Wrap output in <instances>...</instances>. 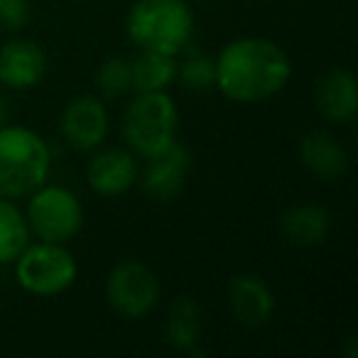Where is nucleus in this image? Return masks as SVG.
I'll return each mask as SVG.
<instances>
[{
  "label": "nucleus",
  "mask_w": 358,
  "mask_h": 358,
  "mask_svg": "<svg viewBox=\"0 0 358 358\" xmlns=\"http://www.w3.org/2000/svg\"><path fill=\"white\" fill-rule=\"evenodd\" d=\"M30 20L27 0H0V32H20Z\"/></svg>",
  "instance_id": "nucleus-21"
},
{
  "label": "nucleus",
  "mask_w": 358,
  "mask_h": 358,
  "mask_svg": "<svg viewBox=\"0 0 358 358\" xmlns=\"http://www.w3.org/2000/svg\"><path fill=\"white\" fill-rule=\"evenodd\" d=\"M302 164L319 179H336L346 172L348 155L341 140L329 130H312L299 140Z\"/></svg>",
  "instance_id": "nucleus-14"
},
{
  "label": "nucleus",
  "mask_w": 358,
  "mask_h": 358,
  "mask_svg": "<svg viewBox=\"0 0 358 358\" xmlns=\"http://www.w3.org/2000/svg\"><path fill=\"white\" fill-rule=\"evenodd\" d=\"M331 229L327 209L317 204H294L280 216V234L297 248H312L324 243Z\"/></svg>",
  "instance_id": "nucleus-15"
},
{
  "label": "nucleus",
  "mask_w": 358,
  "mask_h": 358,
  "mask_svg": "<svg viewBox=\"0 0 358 358\" xmlns=\"http://www.w3.org/2000/svg\"><path fill=\"white\" fill-rule=\"evenodd\" d=\"M25 219L30 234L47 243H66L84 226V209L79 196L59 185H42L27 196Z\"/></svg>",
  "instance_id": "nucleus-6"
},
{
  "label": "nucleus",
  "mask_w": 358,
  "mask_h": 358,
  "mask_svg": "<svg viewBox=\"0 0 358 358\" xmlns=\"http://www.w3.org/2000/svg\"><path fill=\"white\" fill-rule=\"evenodd\" d=\"M30 243V226L13 199L0 196V265H10Z\"/></svg>",
  "instance_id": "nucleus-18"
},
{
  "label": "nucleus",
  "mask_w": 358,
  "mask_h": 358,
  "mask_svg": "<svg viewBox=\"0 0 358 358\" xmlns=\"http://www.w3.org/2000/svg\"><path fill=\"white\" fill-rule=\"evenodd\" d=\"M52 150L42 135L25 125L0 128V196L25 199L50 177Z\"/></svg>",
  "instance_id": "nucleus-3"
},
{
  "label": "nucleus",
  "mask_w": 358,
  "mask_h": 358,
  "mask_svg": "<svg viewBox=\"0 0 358 358\" xmlns=\"http://www.w3.org/2000/svg\"><path fill=\"white\" fill-rule=\"evenodd\" d=\"M125 32L138 50L177 57L194 37V13L185 0H135Z\"/></svg>",
  "instance_id": "nucleus-2"
},
{
  "label": "nucleus",
  "mask_w": 358,
  "mask_h": 358,
  "mask_svg": "<svg viewBox=\"0 0 358 358\" xmlns=\"http://www.w3.org/2000/svg\"><path fill=\"white\" fill-rule=\"evenodd\" d=\"M96 86L106 99H118V96L133 91V76H130V59L123 57H110L96 71Z\"/></svg>",
  "instance_id": "nucleus-19"
},
{
  "label": "nucleus",
  "mask_w": 358,
  "mask_h": 358,
  "mask_svg": "<svg viewBox=\"0 0 358 358\" xmlns=\"http://www.w3.org/2000/svg\"><path fill=\"white\" fill-rule=\"evenodd\" d=\"M177 57L159 55V52H143L130 59V76H133V91H167L177 79Z\"/></svg>",
  "instance_id": "nucleus-17"
},
{
  "label": "nucleus",
  "mask_w": 358,
  "mask_h": 358,
  "mask_svg": "<svg viewBox=\"0 0 358 358\" xmlns=\"http://www.w3.org/2000/svg\"><path fill=\"white\" fill-rule=\"evenodd\" d=\"M138 162L128 150L108 148L96 152L86 169V182L99 196H120L138 182Z\"/></svg>",
  "instance_id": "nucleus-11"
},
{
  "label": "nucleus",
  "mask_w": 358,
  "mask_h": 358,
  "mask_svg": "<svg viewBox=\"0 0 358 358\" xmlns=\"http://www.w3.org/2000/svg\"><path fill=\"white\" fill-rule=\"evenodd\" d=\"M319 113L327 120L338 125H346L356 118L358 94H356V76L346 66H331L324 71L314 89Z\"/></svg>",
  "instance_id": "nucleus-12"
},
{
  "label": "nucleus",
  "mask_w": 358,
  "mask_h": 358,
  "mask_svg": "<svg viewBox=\"0 0 358 358\" xmlns=\"http://www.w3.org/2000/svg\"><path fill=\"white\" fill-rule=\"evenodd\" d=\"M189 150L174 140L162 152L148 157V167L143 172V187L152 199L172 201L185 189V179L189 172Z\"/></svg>",
  "instance_id": "nucleus-10"
},
{
  "label": "nucleus",
  "mask_w": 358,
  "mask_h": 358,
  "mask_svg": "<svg viewBox=\"0 0 358 358\" xmlns=\"http://www.w3.org/2000/svg\"><path fill=\"white\" fill-rule=\"evenodd\" d=\"M8 123V101L0 96V128Z\"/></svg>",
  "instance_id": "nucleus-22"
},
{
  "label": "nucleus",
  "mask_w": 358,
  "mask_h": 358,
  "mask_svg": "<svg viewBox=\"0 0 358 358\" xmlns=\"http://www.w3.org/2000/svg\"><path fill=\"white\" fill-rule=\"evenodd\" d=\"M106 299L123 319H140L159 302V280L140 260H123L108 273Z\"/></svg>",
  "instance_id": "nucleus-7"
},
{
  "label": "nucleus",
  "mask_w": 358,
  "mask_h": 358,
  "mask_svg": "<svg viewBox=\"0 0 358 358\" xmlns=\"http://www.w3.org/2000/svg\"><path fill=\"white\" fill-rule=\"evenodd\" d=\"M182 84L192 91H206L216 81V62L209 55H192L187 57L177 69Z\"/></svg>",
  "instance_id": "nucleus-20"
},
{
  "label": "nucleus",
  "mask_w": 358,
  "mask_h": 358,
  "mask_svg": "<svg viewBox=\"0 0 358 358\" xmlns=\"http://www.w3.org/2000/svg\"><path fill=\"white\" fill-rule=\"evenodd\" d=\"M15 280L27 294L35 297H57L76 282L79 265L64 248V243H27V248L13 260Z\"/></svg>",
  "instance_id": "nucleus-5"
},
{
  "label": "nucleus",
  "mask_w": 358,
  "mask_h": 358,
  "mask_svg": "<svg viewBox=\"0 0 358 358\" xmlns=\"http://www.w3.org/2000/svg\"><path fill=\"white\" fill-rule=\"evenodd\" d=\"M167 343L177 351L196 353L201 336V307L192 297H177L169 307L167 327H164Z\"/></svg>",
  "instance_id": "nucleus-16"
},
{
  "label": "nucleus",
  "mask_w": 358,
  "mask_h": 358,
  "mask_svg": "<svg viewBox=\"0 0 358 358\" xmlns=\"http://www.w3.org/2000/svg\"><path fill=\"white\" fill-rule=\"evenodd\" d=\"M229 304L234 317L245 327H265L275 314V297L260 275H236L229 282Z\"/></svg>",
  "instance_id": "nucleus-13"
},
{
  "label": "nucleus",
  "mask_w": 358,
  "mask_h": 358,
  "mask_svg": "<svg viewBox=\"0 0 358 358\" xmlns=\"http://www.w3.org/2000/svg\"><path fill=\"white\" fill-rule=\"evenodd\" d=\"M64 140L79 152H91L103 145L108 135V110L99 96L81 94L64 106L59 118Z\"/></svg>",
  "instance_id": "nucleus-8"
},
{
  "label": "nucleus",
  "mask_w": 358,
  "mask_h": 358,
  "mask_svg": "<svg viewBox=\"0 0 358 358\" xmlns=\"http://www.w3.org/2000/svg\"><path fill=\"white\" fill-rule=\"evenodd\" d=\"M123 138L133 152L143 157L162 152L177 140L179 110L167 91H145L135 94L123 113Z\"/></svg>",
  "instance_id": "nucleus-4"
},
{
  "label": "nucleus",
  "mask_w": 358,
  "mask_h": 358,
  "mask_svg": "<svg viewBox=\"0 0 358 358\" xmlns=\"http://www.w3.org/2000/svg\"><path fill=\"white\" fill-rule=\"evenodd\" d=\"M214 62V86L234 103H263L278 96L292 76L287 52L268 37L231 40Z\"/></svg>",
  "instance_id": "nucleus-1"
},
{
  "label": "nucleus",
  "mask_w": 358,
  "mask_h": 358,
  "mask_svg": "<svg viewBox=\"0 0 358 358\" xmlns=\"http://www.w3.org/2000/svg\"><path fill=\"white\" fill-rule=\"evenodd\" d=\"M47 74V52L32 40H10L0 47V84L13 91L35 89Z\"/></svg>",
  "instance_id": "nucleus-9"
}]
</instances>
